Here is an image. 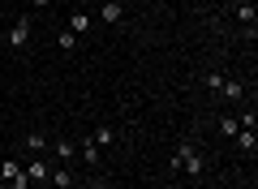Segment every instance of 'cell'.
<instances>
[{"label":"cell","mask_w":258,"mask_h":189,"mask_svg":"<svg viewBox=\"0 0 258 189\" xmlns=\"http://www.w3.org/2000/svg\"><path fill=\"white\" fill-rule=\"evenodd\" d=\"M172 168L185 172V176H203V168H207V163H203V151H198L194 142H181V146H176V155H172Z\"/></svg>","instance_id":"obj_1"},{"label":"cell","mask_w":258,"mask_h":189,"mask_svg":"<svg viewBox=\"0 0 258 189\" xmlns=\"http://www.w3.org/2000/svg\"><path fill=\"white\" fill-rule=\"evenodd\" d=\"M9 47H13V52H26V47H30V18H18L9 26Z\"/></svg>","instance_id":"obj_2"},{"label":"cell","mask_w":258,"mask_h":189,"mask_svg":"<svg viewBox=\"0 0 258 189\" xmlns=\"http://www.w3.org/2000/svg\"><path fill=\"white\" fill-rule=\"evenodd\" d=\"M22 172H26V180H30V185H43V180H47V172H52V168H47L43 159H35V163H26Z\"/></svg>","instance_id":"obj_3"},{"label":"cell","mask_w":258,"mask_h":189,"mask_svg":"<svg viewBox=\"0 0 258 189\" xmlns=\"http://www.w3.org/2000/svg\"><path fill=\"white\" fill-rule=\"evenodd\" d=\"M237 22H245V30L254 35V22H258V13H254V0H241V5H237Z\"/></svg>","instance_id":"obj_4"},{"label":"cell","mask_w":258,"mask_h":189,"mask_svg":"<svg viewBox=\"0 0 258 189\" xmlns=\"http://www.w3.org/2000/svg\"><path fill=\"white\" fill-rule=\"evenodd\" d=\"M99 18H103V22H108V26H116V22H120V18H125V9H120L116 0H103V9H99Z\"/></svg>","instance_id":"obj_5"},{"label":"cell","mask_w":258,"mask_h":189,"mask_svg":"<svg viewBox=\"0 0 258 189\" xmlns=\"http://www.w3.org/2000/svg\"><path fill=\"white\" fill-rule=\"evenodd\" d=\"M47 180H52L56 189H74V172H69V168H56V172H47Z\"/></svg>","instance_id":"obj_6"},{"label":"cell","mask_w":258,"mask_h":189,"mask_svg":"<svg viewBox=\"0 0 258 189\" xmlns=\"http://www.w3.org/2000/svg\"><path fill=\"white\" fill-rule=\"evenodd\" d=\"M220 95H224V99H241V95H245V86H241L237 78H224V86H220Z\"/></svg>","instance_id":"obj_7"},{"label":"cell","mask_w":258,"mask_h":189,"mask_svg":"<svg viewBox=\"0 0 258 189\" xmlns=\"http://www.w3.org/2000/svg\"><path fill=\"white\" fill-rule=\"evenodd\" d=\"M237 146L245 155H254V146H258V138H254V129H237Z\"/></svg>","instance_id":"obj_8"},{"label":"cell","mask_w":258,"mask_h":189,"mask_svg":"<svg viewBox=\"0 0 258 189\" xmlns=\"http://www.w3.org/2000/svg\"><path fill=\"white\" fill-rule=\"evenodd\" d=\"M52 151H56V159H64V163H69V159H74V155H78V146L69 142V138H60V142H56Z\"/></svg>","instance_id":"obj_9"},{"label":"cell","mask_w":258,"mask_h":189,"mask_svg":"<svg viewBox=\"0 0 258 189\" xmlns=\"http://www.w3.org/2000/svg\"><path fill=\"white\" fill-rule=\"evenodd\" d=\"M13 176H22V163H13V159H5V163H0V180H5V185H9Z\"/></svg>","instance_id":"obj_10"},{"label":"cell","mask_w":258,"mask_h":189,"mask_svg":"<svg viewBox=\"0 0 258 189\" xmlns=\"http://www.w3.org/2000/svg\"><path fill=\"white\" fill-rule=\"evenodd\" d=\"M69 30H74V35H86V30H91V18H86V13H74V18H69Z\"/></svg>","instance_id":"obj_11"},{"label":"cell","mask_w":258,"mask_h":189,"mask_svg":"<svg viewBox=\"0 0 258 189\" xmlns=\"http://www.w3.org/2000/svg\"><path fill=\"white\" fill-rule=\"evenodd\" d=\"M82 159L86 163H99V146H95V138H82Z\"/></svg>","instance_id":"obj_12"},{"label":"cell","mask_w":258,"mask_h":189,"mask_svg":"<svg viewBox=\"0 0 258 189\" xmlns=\"http://www.w3.org/2000/svg\"><path fill=\"white\" fill-rule=\"evenodd\" d=\"M56 47H60V52H74V47H78V35H74V30H60V39H56Z\"/></svg>","instance_id":"obj_13"},{"label":"cell","mask_w":258,"mask_h":189,"mask_svg":"<svg viewBox=\"0 0 258 189\" xmlns=\"http://www.w3.org/2000/svg\"><path fill=\"white\" fill-rule=\"evenodd\" d=\"M237 129H241L237 116H220V134H224V138H237Z\"/></svg>","instance_id":"obj_14"},{"label":"cell","mask_w":258,"mask_h":189,"mask_svg":"<svg viewBox=\"0 0 258 189\" xmlns=\"http://www.w3.org/2000/svg\"><path fill=\"white\" fill-rule=\"evenodd\" d=\"M95 146H112V142H116V134H112V129H95Z\"/></svg>","instance_id":"obj_15"},{"label":"cell","mask_w":258,"mask_h":189,"mask_svg":"<svg viewBox=\"0 0 258 189\" xmlns=\"http://www.w3.org/2000/svg\"><path fill=\"white\" fill-rule=\"evenodd\" d=\"M220 86H224V73H207V90H211V95H220Z\"/></svg>","instance_id":"obj_16"},{"label":"cell","mask_w":258,"mask_h":189,"mask_svg":"<svg viewBox=\"0 0 258 189\" xmlns=\"http://www.w3.org/2000/svg\"><path fill=\"white\" fill-rule=\"evenodd\" d=\"M26 146H30V151H43L47 142H43V134H26Z\"/></svg>","instance_id":"obj_17"},{"label":"cell","mask_w":258,"mask_h":189,"mask_svg":"<svg viewBox=\"0 0 258 189\" xmlns=\"http://www.w3.org/2000/svg\"><path fill=\"white\" fill-rule=\"evenodd\" d=\"M9 189H30V180H26V172H22V176H13V180H9Z\"/></svg>","instance_id":"obj_18"},{"label":"cell","mask_w":258,"mask_h":189,"mask_svg":"<svg viewBox=\"0 0 258 189\" xmlns=\"http://www.w3.org/2000/svg\"><path fill=\"white\" fill-rule=\"evenodd\" d=\"M30 5H35V9H47V5H52V0H30Z\"/></svg>","instance_id":"obj_19"},{"label":"cell","mask_w":258,"mask_h":189,"mask_svg":"<svg viewBox=\"0 0 258 189\" xmlns=\"http://www.w3.org/2000/svg\"><path fill=\"white\" fill-rule=\"evenodd\" d=\"M168 189H176V185H168Z\"/></svg>","instance_id":"obj_20"},{"label":"cell","mask_w":258,"mask_h":189,"mask_svg":"<svg viewBox=\"0 0 258 189\" xmlns=\"http://www.w3.org/2000/svg\"><path fill=\"white\" fill-rule=\"evenodd\" d=\"M0 185H5V180H0Z\"/></svg>","instance_id":"obj_21"},{"label":"cell","mask_w":258,"mask_h":189,"mask_svg":"<svg viewBox=\"0 0 258 189\" xmlns=\"http://www.w3.org/2000/svg\"><path fill=\"white\" fill-rule=\"evenodd\" d=\"M220 5H224V0H220Z\"/></svg>","instance_id":"obj_22"}]
</instances>
